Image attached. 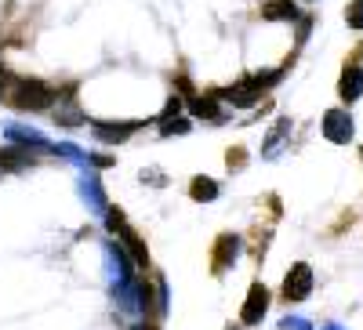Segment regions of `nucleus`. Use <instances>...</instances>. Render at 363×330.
<instances>
[{
	"instance_id": "3",
	"label": "nucleus",
	"mask_w": 363,
	"mask_h": 330,
	"mask_svg": "<svg viewBox=\"0 0 363 330\" xmlns=\"http://www.w3.org/2000/svg\"><path fill=\"white\" fill-rule=\"evenodd\" d=\"M102 218H106V229L116 236V244L131 254L135 268H149V251H145V244H142V236L131 229V222L124 218V211H120V207H106Z\"/></svg>"
},
{
	"instance_id": "7",
	"label": "nucleus",
	"mask_w": 363,
	"mask_h": 330,
	"mask_svg": "<svg viewBox=\"0 0 363 330\" xmlns=\"http://www.w3.org/2000/svg\"><path fill=\"white\" fill-rule=\"evenodd\" d=\"M186 109L193 120H203V124H225L229 120V106L218 98V91L211 95H189L186 98Z\"/></svg>"
},
{
	"instance_id": "18",
	"label": "nucleus",
	"mask_w": 363,
	"mask_h": 330,
	"mask_svg": "<svg viewBox=\"0 0 363 330\" xmlns=\"http://www.w3.org/2000/svg\"><path fill=\"white\" fill-rule=\"evenodd\" d=\"M218 196H222V186L215 182V178L196 174L193 182H189V200L193 203H211V200H218Z\"/></svg>"
},
{
	"instance_id": "6",
	"label": "nucleus",
	"mask_w": 363,
	"mask_h": 330,
	"mask_svg": "<svg viewBox=\"0 0 363 330\" xmlns=\"http://www.w3.org/2000/svg\"><path fill=\"white\" fill-rule=\"evenodd\" d=\"M320 131H323V138H327V142H335V145H349V142L356 138V120H352L349 106H345V109H327V113H323V120H320Z\"/></svg>"
},
{
	"instance_id": "25",
	"label": "nucleus",
	"mask_w": 363,
	"mask_h": 330,
	"mask_svg": "<svg viewBox=\"0 0 363 330\" xmlns=\"http://www.w3.org/2000/svg\"><path fill=\"white\" fill-rule=\"evenodd\" d=\"M11 80H15V76H11L8 69H0V98L8 95V87H11Z\"/></svg>"
},
{
	"instance_id": "8",
	"label": "nucleus",
	"mask_w": 363,
	"mask_h": 330,
	"mask_svg": "<svg viewBox=\"0 0 363 330\" xmlns=\"http://www.w3.org/2000/svg\"><path fill=\"white\" fill-rule=\"evenodd\" d=\"M77 193H80V200L87 203V211H91V215H106V207H109V200H106V189H102V178H99V171H95V167H84V171H80V182H77Z\"/></svg>"
},
{
	"instance_id": "29",
	"label": "nucleus",
	"mask_w": 363,
	"mask_h": 330,
	"mask_svg": "<svg viewBox=\"0 0 363 330\" xmlns=\"http://www.w3.org/2000/svg\"><path fill=\"white\" fill-rule=\"evenodd\" d=\"M323 330H345V326H338V323H330V326H323Z\"/></svg>"
},
{
	"instance_id": "19",
	"label": "nucleus",
	"mask_w": 363,
	"mask_h": 330,
	"mask_svg": "<svg viewBox=\"0 0 363 330\" xmlns=\"http://www.w3.org/2000/svg\"><path fill=\"white\" fill-rule=\"evenodd\" d=\"M55 157L58 160H66V164H73V167H91V153H84V149L80 145H73V142H58L55 145Z\"/></svg>"
},
{
	"instance_id": "28",
	"label": "nucleus",
	"mask_w": 363,
	"mask_h": 330,
	"mask_svg": "<svg viewBox=\"0 0 363 330\" xmlns=\"http://www.w3.org/2000/svg\"><path fill=\"white\" fill-rule=\"evenodd\" d=\"M131 330H157V326H153V323H149V319H142V323H135Z\"/></svg>"
},
{
	"instance_id": "12",
	"label": "nucleus",
	"mask_w": 363,
	"mask_h": 330,
	"mask_svg": "<svg viewBox=\"0 0 363 330\" xmlns=\"http://www.w3.org/2000/svg\"><path fill=\"white\" fill-rule=\"evenodd\" d=\"M51 116H55L62 127H84V124H87V116L80 113L73 91H58V98H55V106H51Z\"/></svg>"
},
{
	"instance_id": "9",
	"label": "nucleus",
	"mask_w": 363,
	"mask_h": 330,
	"mask_svg": "<svg viewBox=\"0 0 363 330\" xmlns=\"http://www.w3.org/2000/svg\"><path fill=\"white\" fill-rule=\"evenodd\" d=\"M4 138L11 145H22V149H33V153H55V142L37 131V127H29V124H8L4 127Z\"/></svg>"
},
{
	"instance_id": "10",
	"label": "nucleus",
	"mask_w": 363,
	"mask_h": 330,
	"mask_svg": "<svg viewBox=\"0 0 363 330\" xmlns=\"http://www.w3.org/2000/svg\"><path fill=\"white\" fill-rule=\"evenodd\" d=\"M244 254V239H240L236 232H225V236H218L215 239V251H211V268L222 276V273H229L233 268V261Z\"/></svg>"
},
{
	"instance_id": "14",
	"label": "nucleus",
	"mask_w": 363,
	"mask_h": 330,
	"mask_svg": "<svg viewBox=\"0 0 363 330\" xmlns=\"http://www.w3.org/2000/svg\"><path fill=\"white\" fill-rule=\"evenodd\" d=\"M37 164V157L22 145H4L0 149V174H22Z\"/></svg>"
},
{
	"instance_id": "11",
	"label": "nucleus",
	"mask_w": 363,
	"mask_h": 330,
	"mask_svg": "<svg viewBox=\"0 0 363 330\" xmlns=\"http://www.w3.org/2000/svg\"><path fill=\"white\" fill-rule=\"evenodd\" d=\"M313 294V268L306 261L291 265V273L284 276V297L287 302H306V297Z\"/></svg>"
},
{
	"instance_id": "17",
	"label": "nucleus",
	"mask_w": 363,
	"mask_h": 330,
	"mask_svg": "<svg viewBox=\"0 0 363 330\" xmlns=\"http://www.w3.org/2000/svg\"><path fill=\"white\" fill-rule=\"evenodd\" d=\"M262 18L269 22H298L301 11H298V0H269L262 8Z\"/></svg>"
},
{
	"instance_id": "24",
	"label": "nucleus",
	"mask_w": 363,
	"mask_h": 330,
	"mask_svg": "<svg viewBox=\"0 0 363 330\" xmlns=\"http://www.w3.org/2000/svg\"><path fill=\"white\" fill-rule=\"evenodd\" d=\"M280 330H313V323L301 316H287V319H280Z\"/></svg>"
},
{
	"instance_id": "16",
	"label": "nucleus",
	"mask_w": 363,
	"mask_h": 330,
	"mask_svg": "<svg viewBox=\"0 0 363 330\" xmlns=\"http://www.w3.org/2000/svg\"><path fill=\"white\" fill-rule=\"evenodd\" d=\"M291 142V120L284 116V120H277L272 124V131L265 135V145H262V157L265 160H277L280 153H284V145Z\"/></svg>"
},
{
	"instance_id": "20",
	"label": "nucleus",
	"mask_w": 363,
	"mask_h": 330,
	"mask_svg": "<svg viewBox=\"0 0 363 330\" xmlns=\"http://www.w3.org/2000/svg\"><path fill=\"white\" fill-rule=\"evenodd\" d=\"M189 131H193V120L182 116V113L171 116V120H160V135H164V138H171V135H189Z\"/></svg>"
},
{
	"instance_id": "4",
	"label": "nucleus",
	"mask_w": 363,
	"mask_h": 330,
	"mask_svg": "<svg viewBox=\"0 0 363 330\" xmlns=\"http://www.w3.org/2000/svg\"><path fill=\"white\" fill-rule=\"evenodd\" d=\"M91 135L102 145H124L131 135H138L145 127V120H87Z\"/></svg>"
},
{
	"instance_id": "13",
	"label": "nucleus",
	"mask_w": 363,
	"mask_h": 330,
	"mask_svg": "<svg viewBox=\"0 0 363 330\" xmlns=\"http://www.w3.org/2000/svg\"><path fill=\"white\" fill-rule=\"evenodd\" d=\"M265 312H269V290H265V283H251L247 302H244V309H240V323L255 326V323H262Z\"/></svg>"
},
{
	"instance_id": "22",
	"label": "nucleus",
	"mask_w": 363,
	"mask_h": 330,
	"mask_svg": "<svg viewBox=\"0 0 363 330\" xmlns=\"http://www.w3.org/2000/svg\"><path fill=\"white\" fill-rule=\"evenodd\" d=\"M225 167H229V171H244V167H247V149H240V145H236V149H229Z\"/></svg>"
},
{
	"instance_id": "30",
	"label": "nucleus",
	"mask_w": 363,
	"mask_h": 330,
	"mask_svg": "<svg viewBox=\"0 0 363 330\" xmlns=\"http://www.w3.org/2000/svg\"><path fill=\"white\" fill-rule=\"evenodd\" d=\"M306 4H316V0H306Z\"/></svg>"
},
{
	"instance_id": "21",
	"label": "nucleus",
	"mask_w": 363,
	"mask_h": 330,
	"mask_svg": "<svg viewBox=\"0 0 363 330\" xmlns=\"http://www.w3.org/2000/svg\"><path fill=\"white\" fill-rule=\"evenodd\" d=\"M182 106H186V98H182V95H171V98L164 102V109L157 113V120H153V124H160V120H171V116H178V113H182Z\"/></svg>"
},
{
	"instance_id": "1",
	"label": "nucleus",
	"mask_w": 363,
	"mask_h": 330,
	"mask_svg": "<svg viewBox=\"0 0 363 330\" xmlns=\"http://www.w3.org/2000/svg\"><path fill=\"white\" fill-rule=\"evenodd\" d=\"M4 98H8L15 109H22V113H51L58 91H55L51 84L37 80V76H15Z\"/></svg>"
},
{
	"instance_id": "5",
	"label": "nucleus",
	"mask_w": 363,
	"mask_h": 330,
	"mask_svg": "<svg viewBox=\"0 0 363 330\" xmlns=\"http://www.w3.org/2000/svg\"><path fill=\"white\" fill-rule=\"evenodd\" d=\"M102 258H106V268H109V280H113V287H124V283H131L138 273H135V261H131V254L116 244V239H106L102 244Z\"/></svg>"
},
{
	"instance_id": "15",
	"label": "nucleus",
	"mask_w": 363,
	"mask_h": 330,
	"mask_svg": "<svg viewBox=\"0 0 363 330\" xmlns=\"http://www.w3.org/2000/svg\"><path fill=\"white\" fill-rule=\"evenodd\" d=\"M338 95H342V102H345V106H352V102H359V98H363V69H359L356 58H352V62L342 69Z\"/></svg>"
},
{
	"instance_id": "26",
	"label": "nucleus",
	"mask_w": 363,
	"mask_h": 330,
	"mask_svg": "<svg viewBox=\"0 0 363 330\" xmlns=\"http://www.w3.org/2000/svg\"><path fill=\"white\" fill-rule=\"evenodd\" d=\"M149 178V186H164V174L160 171H142V182Z\"/></svg>"
},
{
	"instance_id": "27",
	"label": "nucleus",
	"mask_w": 363,
	"mask_h": 330,
	"mask_svg": "<svg viewBox=\"0 0 363 330\" xmlns=\"http://www.w3.org/2000/svg\"><path fill=\"white\" fill-rule=\"evenodd\" d=\"M157 294H160V312H167V283L164 280L157 283Z\"/></svg>"
},
{
	"instance_id": "23",
	"label": "nucleus",
	"mask_w": 363,
	"mask_h": 330,
	"mask_svg": "<svg viewBox=\"0 0 363 330\" xmlns=\"http://www.w3.org/2000/svg\"><path fill=\"white\" fill-rule=\"evenodd\" d=\"M345 22H349V29H363V0H352V4H349Z\"/></svg>"
},
{
	"instance_id": "2",
	"label": "nucleus",
	"mask_w": 363,
	"mask_h": 330,
	"mask_svg": "<svg viewBox=\"0 0 363 330\" xmlns=\"http://www.w3.org/2000/svg\"><path fill=\"white\" fill-rule=\"evenodd\" d=\"M284 73H287V69L251 73V76H244V80H236L233 87H225V91H218V98H222L225 106H233V109H251V106L262 102V95L269 91V87H277V84L284 80Z\"/></svg>"
}]
</instances>
